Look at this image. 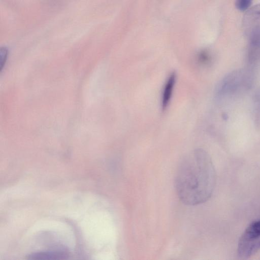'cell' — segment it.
<instances>
[{"mask_svg":"<svg viewBox=\"0 0 260 260\" xmlns=\"http://www.w3.org/2000/svg\"><path fill=\"white\" fill-rule=\"evenodd\" d=\"M216 176L209 154L198 148L180 162L175 178L178 198L184 204L193 206L210 199L214 190Z\"/></svg>","mask_w":260,"mask_h":260,"instance_id":"cell-1","label":"cell"},{"mask_svg":"<svg viewBox=\"0 0 260 260\" xmlns=\"http://www.w3.org/2000/svg\"><path fill=\"white\" fill-rule=\"evenodd\" d=\"M254 80L252 71L243 68L235 70L223 77L215 91V99L219 101L234 99L247 91Z\"/></svg>","mask_w":260,"mask_h":260,"instance_id":"cell-2","label":"cell"},{"mask_svg":"<svg viewBox=\"0 0 260 260\" xmlns=\"http://www.w3.org/2000/svg\"><path fill=\"white\" fill-rule=\"evenodd\" d=\"M260 250V219L250 223L241 236L237 247L238 256L247 259Z\"/></svg>","mask_w":260,"mask_h":260,"instance_id":"cell-3","label":"cell"},{"mask_svg":"<svg viewBox=\"0 0 260 260\" xmlns=\"http://www.w3.org/2000/svg\"><path fill=\"white\" fill-rule=\"evenodd\" d=\"M176 75L172 72L168 77L163 89L161 96V107L165 110L168 107L175 84Z\"/></svg>","mask_w":260,"mask_h":260,"instance_id":"cell-4","label":"cell"},{"mask_svg":"<svg viewBox=\"0 0 260 260\" xmlns=\"http://www.w3.org/2000/svg\"><path fill=\"white\" fill-rule=\"evenodd\" d=\"M260 21V4L247 11L243 18V25L246 28H253Z\"/></svg>","mask_w":260,"mask_h":260,"instance_id":"cell-5","label":"cell"},{"mask_svg":"<svg viewBox=\"0 0 260 260\" xmlns=\"http://www.w3.org/2000/svg\"><path fill=\"white\" fill-rule=\"evenodd\" d=\"M68 256L64 251H53L39 252L32 253L28 256L29 259H66Z\"/></svg>","mask_w":260,"mask_h":260,"instance_id":"cell-6","label":"cell"},{"mask_svg":"<svg viewBox=\"0 0 260 260\" xmlns=\"http://www.w3.org/2000/svg\"><path fill=\"white\" fill-rule=\"evenodd\" d=\"M253 104L256 120L260 122V86L253 94Z\"/></svg>","mask_w":260,"mask_h":260,"instance_id":"cell-7","label":"cell"},{"mask_svg":"<svg viewBox=\"0 0 260 260\" xmlns=\"http://www.w3.org/2000/svg\"><path fill=\"white\" fill-rule=\"evenodd\" d=\"M197 61L202 65L208 64L211 59L210 53L206 50H203L199 52L197 57Z\"/></svg>","mask_w":260,"mask_h":260,"instance_id":"cell-8","label":"cell"},{"mask_svg":"<svg viewBox=\"0 0 260 260\" xmlns=\"http://www.w3.org/2000/svg\"><path fill=\"white\" fill-rule=\"evenodd\" d=\"M252 0H236L235 5L240 11L247 10L251 6Z\"/></svg>","mask_w":260,"mask_h":260,"instance_id":"cell-9","label":"cell"},{"mask_svg":"<svg viewBox=\"0 0 260 260\" xmlns=\"http://www.w3.org/2000/svg\"><path fill=\"white\" fill-rule=\"evenodd\" d=\"M8 49L5 47H1L0 49V69H2L8 56Z\"/></svg>","mask_w":260,"mask_h":260,"instance_id":"cell-10","label":"cell"}]
</instances>
